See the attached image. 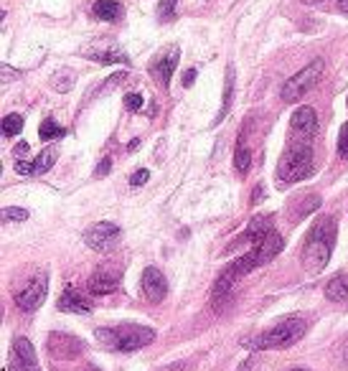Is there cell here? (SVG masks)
I'll list each match as a JSON object with an SVG mask.
<instances>
[{"label":"cell","instance_id":"obj_1","mask_svg":"<svg viewBox=\"0 0 348 371\" xmlns=\"http://www.w3.org/2000/svg\"><path fill=\"white\" fill-rule=\"evenodd\" d=\"M335 245V221L331 217H323L315 221L313 229L307 231L305 247H303V265L310 275H318L328 265L331 252Z\"/></svg>","mask_w":348,"mask_h":371},{"label":"cell","instance_id":"obj_2","mask_svg":"<svg viewBox=\"0 0 348 371\" xmlns=\"http://www.w3.org/2000/svg\"><path fill=\"white\" fill-rule=\"evenodd\" d=\"M97 343L107 351H117V354H133L138 349H145L155 341V330L147 326H117V328H99L94 330Z\"/></svg>","mask_w":348,"mask_h":371},{"label":"cell","instance_id":"obj_3","mask_svg":"<svg viewBox=\"0 0 348 371\" xmlns=\"http://www.w3.org/2000/svg\"><path fill=\"white\" fill-rule=\"evenodd\" d=\"M305 321L303 318H285V321L275 323L272 328L262 330L257 336L242 341L244 349L252 351H272V349H287L295 341H300V336L305 333Z\"/></svg>","mask_w":348,"mask_h":371},{"label":"cell","instance_id":"obj_4","mask_svg":"<svg viewBox=\"0 0 348 371\" xmlns=\"http://www.w3.org/2000/svg\"><path fill=\"white\" fill-rule=\"evenodd\" d=\"M313 150L307 145H298V147H290L282 153L277 163V181L282 183H298V181H305L313 175Z\"/></svg>","mask_w":348,"mask_h":371},{"label":"cell","instance_id":"obj_5","mask_svg":"<svg viewBox=\"0 0 348 371\" xmlns=\"http://www.w3.org/2000/svg\"><path fill=\"white\" fill-rule=\"evenodd\" d=\"M323 69H326L323 59H315V61L307 64L305 69H300L295 77H290L285 82V87H282V99H285V102H298L303 94H307V92L318 85V79L323 77Z\"/></svg>","mask_w":348,"mask_h":371},{"label":"cell","instance_id":"obj_6","mask_svg":"<svg viewBox=\"0 0 348 371\" xmlns=\"http://www.w3.org/2000/svg\"><path fill=\"white\" fill-rule=\"evenodd\" d=\"M46 293H49V275L41 272L38 277H34V280L28 282L21 293H15V305L21 310L41 308L43 300H46Z\"/></svg>","mask_w":348,"mask_h":371},{"label":"cell","instance_id":"obj_7","mask_svg":"<svg viewBox=\"0 0 348 371\" xmlns=\"http://www.w3.org/2000/svg\"><path fill=\"white\" fill-rule=\"evenodd\" d=\"M8 371H41L38 361H36L34 343L26 336H18L10 349V361H8Z\"/></svg>","mask_w":348,"mask_h":371},{"label":"cell","instance_id":"obj_8","mask_svg":"<svg viewBox=\"0 0 348 371\" xmlns=\"http://www.w3.org/2000/svg\"><path fill=\"white\" fill-rule=\"evenodd\" d=\"M119 237V226L117 224H110V221H99V224L89 226V229L84 231V242L89 249H97V252H107L112 245H115V239Z\"/></svg>","mask_w":348,"mask_h":371},{"label":"cell","instance_id":"obj_9","mask_svg":"<svg viewBox=\"0 0 348 371\" xmlns=\"http://www.w3.org/2000/svg\"><path fill=\"white\" fill-rule=\"evenodd\" d=\"M46 346H49V354L54 358H77L84 354V341L77 336H69V333H51Z\"/></svg>","mask_w":348,"mask_h":371},{"label":"cell","instance_id":"obj_10","mask_svg":"<svg viewBox=\"0 0 348 371\" xmlns=\"http://www.w3.org/2000/svg\"><path fill=\"white\" fill-rule=\"evenodd\" d=\"M143 293H145V298L150 303H161L166 300V295H168V280H166V275L158 270V267H147L145 272H143Z\"/></svg>","mask_w":348,"mask_h":371},{"label":"cell","instance_id":"obj_11","mask_svg":"<svg viewBox=\"0 0 348 371\" xmlns=\"http://www.w3.org/2000/svg\"><path fill=\"white\" fill-rule=\"evenodd\" d=\"M290 127H293V133L300 135L303 140H310L318 130V117H315V110L313 107H300L295 110L293 117H290Z\"/></svg>","mask_w":348,"mask_h":371},{"label":"cell","instance_id":"obj_12","mask_svg":"<svg viewBox=\"0 0 348 371\" xmlns=\"http://www.w3.org/2000/svg\"><path fill=\"white\" fill-rule=\"evenodd\" d=\"M87 287H89L92 295L115 293V290L119 287V272H115V270H97V272L87 280Z\"/></svg>","mask_w":348,"mask_h":371},{"label":"cell","instance_id":"obj_13","mask_svg":"<svg viewBox=\"0 0 348 371\" xmlns=\"http://www.w3.org/2000/svg\"><path fill=\"white\" fill-rule=\"evenodd\" d=\"M178 57H181V54H178V49H171L166 57H161L158 61L150 64V74H153V77L158 79L163 87L171 85V77H173L175 66H178Z\"/></svg>","mask_w":348,"mask_h":371},{"label":"cell","instance_id":"obj_14","mask_svg":"<svg viewBox=\"0 0 348 371\" xmlns=\"http://www.w3.org/2000/svg\"><path fill=\"white\" fill-rule=\"evenodd\" d=\"M59 310L61 313H89L92 310V300L89 298H84L82 293H77L74 287H66L61 293V298H59Z\"/></svg>","mask_w":348,"mask_h":371},{"label":"cell","instance_id":"obj_15","mask_svg":"<svg viewBox=\"0 0 348 371\" xmlns=\"http://www.w3.org/2000/svg\"><path fill=\"white\" fill-rule=\"evenodd\" d=\"M92 13L97 15L99 21H117L119 15H122V6H119L117 0H97L92 6Z\"/></svg>","mask_w":348,"mask_h":371},{"label":"cell","instance_id":"obj_16","mask_svg":"<svg viewBox=\"0 0 348 371\" xmlns=\"http://www.w3.org/2000/svg\"><path fill=\"white\" fill-rule=\"evenodd\" d=\"M326 298L328 300H333V303L348 300V275H338V277H333V280L328 282Z\"/></svg>","mask_w":348,"mask_h":371},{"label":"cell","instance_id":"obj_17","mask_svg":"<svg viewBox=\"0 0 348 371\" xmlns=\"http://www.w3.org/2000/svg\"><path fill=\"white\" fill-rule=\"evenodd\" d=\"M54 163H56V147H46V150H41V155L31 163V170H34V175H41V173H46V170H51Z\"/></svg>","mask_w":348,"mask_h":371},{"label":"cell","instance_id":"obj_18","mask_svg":"<svg viewBox=\"0 0 348 371\" xmlns=\"http://www.w3.org/2000/svg\"><path fill=\"white\" fill-rule=\"evenodd\" d=\"M89 59H94V61L99 64H127L130 59H127V54H122V51L117 49H110V51H94V54H87Z\"/></svg>","mask_w":348,"mask_h":371},{"label":"cell","instance_id":"obj_19","mask_svg":"<svg viewBox=\"0 0 348 371\" xmlns=\"http://www.w3.org/2000/svg\"><path fill=\"white\" fill-rule=\"evenodd\" d=\"M231 97H234V66L226 69V85H224V105H222V112H219V119L226 117L231 107Z\"/></svg>","mask_w":348,"mask_h":371},{"label":"cell","instance_id":"obj_20","mask_svg":"<svg viewBox=\"0 0 348 371\" xmlns=\"http://www.w3.org/2000/svg\"><path fill=\"white\" fill-rule=\"evenodd\" d=\"M23 133V117L21 115H6L3 117V135L6 138H13V135Z\"/></svg>","mask_w":348,"mask_h":371},{"label":"cell","instance_id":"obj_21","mask_svg":"<svg viewBox=\"0 0 348 371\" xmlns=\"http://www.w3.org/2000/svg\"><path fill=\"white\" fill-rule=\"evenodd\" d=\"M38 135H41V140H56L64 135V127L56 125L54 119H43L41 127H38Z\"/></svg>","mask_w":348,"mask_h":371},{"label":"cell","instance_id":"obj_22","mask_svg":"<svg viewBox=\"0 0 348 371\" xmlns=\"http://www.w3.org/2000/svg\"><path fill=\"white\" fill-rule=\"evenodd\" d=\"M175 8H178V0H161L158 3V18L161 21H173L175 18Z\"/></svg>","mask_w":348,"mask_h":371},{"label":"cell","instance_id":"obj_23","mask_svg":"<svg viewBox=\"0 0 348 371\" xmlns=\"http://www.w3.org/2000/svg\"><path fill=\"white\" fill-rule=\"evenodd\" d=\"M249 163H252L249 150H247L244 145H239L237 153H234V166H237L239 173H247V170H249Z\"/></svg>","mask_w":348,"mask_h":371},{"label":"cell","instance_id":"obj_24","mask_svg":"<svg viewBox=\"0 0 348 371\" xmlns=\"http://www.w3.org/2000/svg\"><path fill=\"white\" fill-rule=\"evenodd\" d=\"M3 219H6V221H26L28 211L26 209H18V206H8V209L3 211Z\"/></svg>","mask_w":348,"mask_h":371},{"label":"cell","instance_id":"obj_25","mask_svg":"<svg viewBox=\"0 0 348 371\" xmlns=\"http://www.w3.org/2000/svg\"><path fill=\"white\" fill-rule=\"evenodd\" d=\"M338 155L348 161V122L341 125V133H338Z\"/></svg>","mask_w":348,"mask_h":371},{"label":"cell","instance_id":"obj_26","mask_svg":"<svg viewBox=\"0 0 348 371\" xmlns=\"http://www.w3.org/2000/svg\"><path fill=\"white\" fill-rule=\"evenodd\" d=\"M122 102H125V107L130 110V112H138L140 107H143V97H140V94H135V92L125 94V99H122Z\"/></svg>","mask_w":348,"mask_h":371},{"label":"cell","instance_id":"obj_27","mask_svg":"<svg viewBox=\"0 0 348 371\" xmlns=\"http://www.w3.org/2000/svg\"><path fill=\"white\" fill-rule=\"evenodd\" d=\"M54 87L59 92H66L71 87V74L69 71H61V74H56L54 77Z\"/></svg>","mask_w":348,"mask_h":371},{"label":"cell","instance_id":"obj_28","mask_svg":"<svg viewBox=\"0 0 348 371\" xmlns=\"http://www.w3.org/2000/svg\"><path fill=\"white\" fill-rule=\"evenodd\" d=\"M147 178H150V173H147L145 168H140L138 173H133V178H130V186H145Z\"/></svg>","mask_w":348,"mask_h":371},{"label":"cell","instance_id":"obj_29","mask_svg":"<svg viewBox=\"0 0 348 371\" xmlns=\"http://www.w3.org/2000/svg\"><path fill=\"white\" fill-rule=\"evenodd\" d=\"M15 170L21 175H34V170H31V163L26 161H15Z\"/></svg>","mask_w":348,"mask_h":371},{"label":"cell","instance_id":"obj_30","mask_svg":"<svg viewBox=\"0 0 348 371\" xmlns=\"http://www.w3.org/2000/svg\"><path fill=\"white\" fill-rule=\"evenodd\" d=\"M110 168H112V161H110V158H105V161H102V163H99V166H97V175H99V178H102V175L110 173Z\"/></svg>","mask_w":348,"mask_h":371},{"label":"cell","instance_id":"obj_31","mask_svg":"<svg viewBox=\"0 0 348 371\" xmlns=\"http://www.w3.org/2000/svg\"><path fill=\"white\" fill-rule=\"evenodd\" d=\"M194 79H196V69H188L186 77H183V85L191 87V85H194Z\"/></svg>","mask_w":348,"mask_h":371},{"label":"cell","instance_id":"obj_32","mask_svg":"<svg viewBox=\"0 0 348 371\" xmlns=\"http://www.w3.org/2000/svg\"><path fill=\"white\" fill-rule=\"evenodd\" d=\"M262 191H265V189H262V186H257V189H254V196H252V203H257L259 198L265 196V194H262Z\"/></svg>","mask_w":348,"mask_h":371},{"label":"cell","instance_id":"obj_33","mask_svg":"<svg viewBox=\"0 0 348 371\" xmlns=\"http://www.w3.org/2000/svg\"><path fill=\"white\" fill-rule=\"evenodd\" d=\"M15 150H18V155H26L28 153V145H26V143H18V147H15Z\"/></svg>","mask_w":348,"mask_h":371},{"label":"cell","instance_id":"obj_34","mask_svg":"<svg viewBox=\"0 0 348 371\" xmlns=\"http://www.w3.org/2000/svg\"><path fill=\"white\" fill-rule=\"evenodd\" d=\"M338 8H341L343 13H348V0H338Z\"/></svg>","mask_w":348,"mask_h":371},{"label":"cell","instance_id":"obj_35","mask_svg":"<svg viewBox=\"0 0 348 371\" xmlns=\"http://www.w3.org/2000/svg\"><path fill=\"white\" fill-rule=\"evenodd\" d=\"M84 371H99V369H94V366H89V369H84Z\"/></svg>","mask_w":348,"mask_h":371},{"label":"cell","instance_id":"obj_36","mask_svg":"<svg viewBox=\"0 0 348 371\" xmlns=\"http://www.w3.org/2000/svg\"><path fill=\"white\" fill-rule=\"evenodd\" d=\"M293 371H305V369H293Z\"/></svg>","mask_w":348,"mask_h":371}]
</instances>
